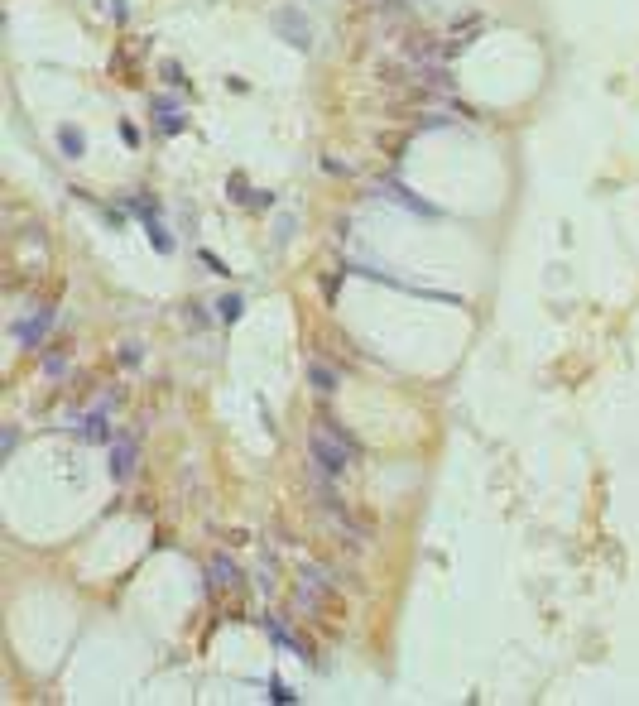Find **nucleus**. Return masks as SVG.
I'll use <instances>...</instances> for the list:
<instances>
[{"instance_id": "1", "label": "nucleus", "mask_w": 639, "mask_h": 706, "mask_svg": "<svg viewBox=\"0 0 639 706\" xmlns=\"http://www.w3.org/2000/svg\"><path fill=\"white\" fill-rule=\"evenodd\" d=\"M308 457H313V476L337 481V476H347L351 466H356L361 447H356V437H351L337 418H322L318 428L308 433Z\"/></svg>"}, {"instance_id": "2", "label": "nucleus", "mask_w": 639, "mask_h": 706, "mask_svg": "<svg viewBox=\"0 0 639 706\" xmlns=\"http://www.w3.org/2000/svg\"><path fill=\"white\" fill-rule=\"evenodd\" d=\"M135 462H139V437L135 433H116L111 437V476H116V481H130Z\"/></svg>"}, {"instance_id": "3", "label": "nucleus", "mask_w": 639, "mask_h": 706, "mask_svg": "<svg viewBox=\"0 0 639 706\" xmlns=\"http://www.w3.org/2000/svg\"><path fill=\"white\" fill-rule=\"evenodd\" d=\"M269 25L279 29V34H284V39L293 44V49H303V53L313 49V25H308V20H303L293 5H289V10H274V20H269Z\"/></svg>"}, {"instance_id": "4", "label": "nucleus", "mask_w": 639, "mask_h": 706, "mask_svg": "<svg viewBox=\"0 0 639 706\" xmlns=\"http://www.w3.org/2000/svg\"><path fill=\"white\" fill-rule=\"evenodd\" d=\"M49 327H54V308H44V303H39L25 322H15V336H20V346H29V351H34V346L49 336Z\"/></svg>"}, {"instance_id": "5", "label": "nucleus", "mask_w": 639, "mask_h": 706, "mask_svg": "<svg viewBox=\"0 0 639 706\" xmlns=\"http://www.w3.org/2000/svg\"><path fill=\"white\" fill-rule=\"evenodd\" d=\"M327 591H332V576L327 572H303V581H298V610H318L322 600H327Z\"/></svg>"}, {"instance_id": "6", "label": "nucleus", "mask_w": 639, "mask_h": 706, "mask_svg": "<svg viewBox=\"0 0 639 706\" xmlns=\"http://www.w3.org/2000/svg\"><path fill=\"white\" fill-rule=\"evenodd\" d=\"M207 581H212L216 591H226V586L236 591V586H240V567L226 557V553H212V562H207Z\"/></svg>"}, {"instance_id": "7", "label": "nucleus", "mask_w": 639, "mask_h": 706, "mask_svg": "<svg viewBox=\"0 0 639 706\" xmlns=\"http://www.w3.org/2000/svg\"><path fill=\"white\" fill-rule=\"evenodd\" d=\"M265 629H269V639H274V644H279L284 653H293V658H308V649H303V644L293 639V629L284 625L279 615H269V620H265Z\"/></svg>"}, {"instance_id": "8", "label": "nucleus", "mask_w": 639, "mask_h": 706, "mask_svg": "<svg viewBox=\"0 0 639 706\" xmlns=\"http://www.w3.org/2000/svg\"><path fill=\"white\" fill-rule=\"evenodd\" d=\"M308 384H313L318 394H332L342 380H337V370H332L327 360H308Z\"/></svg>"}, {"instance_id": "9", "label": "nucleus", "mask_w": 639, "mask_h": 706, "mask_svg": "<svg viewBox=\"0 0 639 706\" xmlns=\"http://www.w3.org/2000/svg\"><path fill=\"white\" fill-rule=\"evenodd\" d=\"M58 149H63V159H82V154H87V139H82V130H73V125H58Z\"/></svg>"}, {"instance_id": "10", "label": "nucleus", "mask_w": 639, "mask_h": 706, "mask_svg": "<svg viewBox=\"0 0 639 706\" xmlns=\"http://www.w3.org/2000/svg\"><path fill=\"white\" fill-rule=\"evenodd\" d=\"M240 313H245V298H240V294L216 298V322H240Z\"/></svg>"}, {"instance_id": "11", "label": "nucleus", "mask_w": 639, "mask_h": 706, "mask_svg": "<svg viewBox=\"0 0 639 706\" xmlns=\"http://www.w3.org/2000/svg\"><path fill=\"white\" fill-rule=\"evenodd\" d=\"M163 82H168V87H183V73H178V63H163Z\"/></svg>"}, {"instance_id": "12", "label": "nucleus", "mask_w": 639, "mask_h": 706, "mask_svg": "<svg viewBox=\"0 0 639 706\" xmlns=\"http://www.w3.org/2000/svg\"><path fill=\"white\" fill-rule=\"evenodd\" d=\"M178 130H183V115H178V111H173V115H163V135H178Z\"/></svg>"}, {"instance_id": "13", "label": "nucleus", "mask_w": 639, "mask_h": 706, "mask_svg": "<svg viewBox=\"0 0 639 706\" xmlns=\"http://www.w3.org/2000/svg\"><path fill=\"white\" fill-rule=\"evenodd\" d=\"M269 697H274V702H298V697H293L284 682H274V687H269Z\"/></svg>"}]
</instances>
